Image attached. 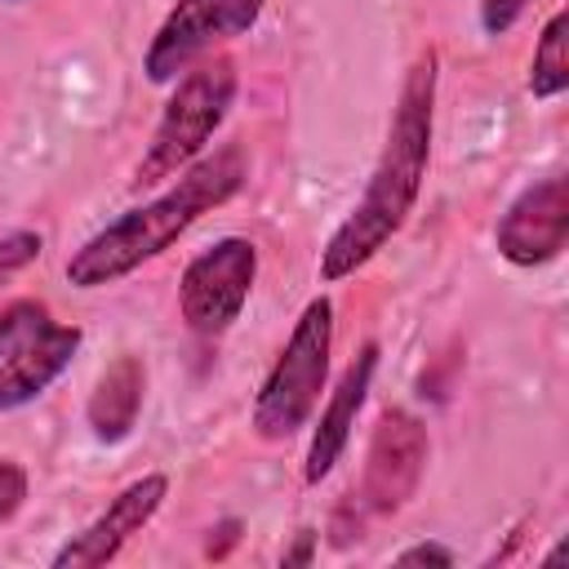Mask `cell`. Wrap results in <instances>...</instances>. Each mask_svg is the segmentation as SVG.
<instances>
[{
  "mask_svg": "<svg viewBox=\"0 0 569 569\" xmlns=\"http://www.w3.org/2000/svg\"><path fill=\"white\" fill-rule=\"evenodd\" d=\"M431 102H436V53L427 49L405 76L387 147L373 164V178H369L360 204L347 213V222L329 236V244L320 253V280L351 276L405 227V218L422 191V173H427V156H431Z\"/></svg>",
  "mask_w": 569,
  "mask_h": 569,
  "instance_id": "1",
  "label": "cell"
},
{
  "mask_svg": "<svg viewBox=\"0 0 569 569\" xmlns=\"http://www.w3.org/2000/svg\"><path fill=\"white\" fill-rule=\"evenodd\" d=\"M240 182H244V151L240 147L213 151L209 160L191 164L164 196H156L151 204H142V209L116 218L111 227H102L98 236H89L67 258V280L76 289H98V284L129 276L147 258L164 253L200 213L231 200L240 191Z\"/></svg>",
  "mask_w": 569,
  "mask_h": 569,
  "instance_id": "2",
  "label": "cell"
},
{
  "mask_svg": "<svg viewBox=\"0 0 569 569\" xmlns=\"http://www.w3.org/2000/svg\"><path fill=\"white\" fill-rule=\"evenodd\" d=\"M329 347H333V307L329 298H311L253 400V431L262 440H289L293 431L307 427L329 373Z\"/></svg>",
  "mask_w": 569,
  "mask_h": 569,
  "instance_id": "3",
  "label": "cell"
},
{
  "mask_svg": "<svg viewBox=\"0 0 569 569\" xmlns=\"http://www.w3.org/2000/svg\"><path fill=\"white\" fill-rule=\"evenodd\" d=\"M231 98H236L231 58H213V62H200L196 71H187L151 133L147 156L138 160L133 187H156V182L173 178L178 169H187L204 151V142L218 133V124L227 120Z\"/></svg>",
  "mask_w": 569,
  "mask_h": 569,
  "instance_id": "4",
  "label": "cell"
},
{
  "mask_svg": "<svg viewBox=\"0 0 569 569\" xmlns=\"http://www.w3.org/2000/svg\"><path fill=\"white\" fill-rule=\"evenodd\" d=\"M80 329L58 325L44 302L18 298L0 311V409L36 400L76 356Z\"/></svg>",
  "mask_w": 569,
  "mask_h": 569,
  "instance_id": "5",
  "label": "cell"
},
{
  "mask_svg": "<svg viewBox=\"0 0 569 569\" xmlns=\"http://www.w3.org/2000/svg\"><path fill=\"white\" fill-rule=\"evenodd\" d=\"M253 276H258V249L244 236H222L182 271V284H178L182 320L204 338L231 329V320H240L249 302Z\"/></svg>",
  "mask_w": 569,
  "mask_h": 569,
  "instance_id": "6",
  "label": "cell"
},
{
  "mask_svg": "<svg viewBox=\"0 0 569 569\" xmlns=\"http://www.w3.org/2000/svg\"><path fill=\"white\" fill-rule=\"evenodd\" d=\"M258 13H262V0H178L147 49V62H142L147 80L151 84L173 80L218 40L244 36L258 22Z\"/></svg>",
  "mask_w": 569,
  "mask_h": 569,
  "instance_id": "7",
  "label": "cell"
},
{
  "mask_svg": "<svg viewBox=\"0 0 569 569\" xmlns=\"http://www.w3.org/2000/svg\"><path fill=\"white\" fill-rule=\"evenodd\" d=\"M422 467H427V427L413 413H405V409H387L378 418L369 453H365L360 511L365 516L400 511L418 493Z\"/></svg>",
  "mask_w": 569,
  "mask_h": 569,
  "instance_id": "8",
  "label": "cell"
},
{
  "mask_svg": "<svg viewBox=\"0 0 569 569\" xmlns=\"http://www.w3.org/2000/svg\"><path fill=\"white\" fill-rule=\"evenodd\" d=\"M493 240H498V253L516 267L551 262L569 240V187H565V178H547V182L529 187L502 213Z\"/></svg>",
  "mask_w": 569,
  "mask_h": 569,
  "instance_id": "9",
  "label": "cell"
},
{
  "mask_svg": "<svg viewBox=\"0 0 569 569\" xmlns=\"http://www.w3.org/2000/svg\"><path fill=\"white\" fill-rule=\"evenodd\" d=\"M164 493H169V480L164 476H142L129 489H120L111 498V507L53 556V569H93V565H107L160 511Z\"/></svg>",
  "mask_w": 569,
  "mask_h": 569,
  "instance_id": "10",
  "label": "cell"
},
{
  "mask_svg": "<svg viewBox=\"0 0 569 569\" xmlns=\"http://www.w3.org/2000/svg\"><path fill=\"white\" fill-rule=\"evenodd\" d=\"M373 365H378V347L369 342V347H360V356L342 369V378H338V387H333V396H329V405H325V413H320V422H316L311 449H307V471H302L307 485H320V480L333 471V462L342 458L347 436H351V427H356V413H360V405H365V396H369Z\"/></svg>",
  "mask_w": 569,
  "mask_h": 569,
  "instance_id": "11",
  "label": "cell"
},
{
  "mask_svg": "<svg viewBox=\"0 0 569 569\" xmlns=\"http://www.w3.org/2000/svg\"><path fill=\"white\" fill-rule=\"evenodd\" d=\"M142 387H147V369L138 356H116L107 365V373L98 378V387L89 396V427L98 440L116 445L133 431L138 409H142Z\"/></svg>",
  "mask_w": 569,
  "mask_h": 569,
  "instance_id": "12",
  "label": "cell"
},
{
  "mask_svg": "<svg viewBox=\"0 0 569 569\" xmlns=\"http://www.w3.org/2000/svg\"><path fill=\"white\" fill-rule=\"evenodd\" d=\"M569 13H551V22L542 27L538 36V49H533V67H529V93L533 98H556L569 89Z\"/></svg>",
  "mask_w": 569,
  "mask_h": 569,
  "instance_id": "13",
  "label": "cell"
},
{
  "mask_svg": "<svg viewBox=\"0 0 569 569\" xmlns=\"http://www.w3.org/2000/svg\"><path fill=\"white\" fill-rule=\"evenodd\" d=\"M40 258V236L36 231H13L0 240V276H13L18 267Z\"/></svg>",
  "mask_w": 569,
  "mask_h": 569,
  "instance_id": "14",
  "label": "cell"
},
{
  "mask_svg": "<svg viewBox=\"0 0 569 569\" xmlns=\"http://www.w3.org/2000/svg\"><path fill=\"white\" fill-rule=\"evenodd\" d=\"M22 498H27V471L13 458H0V525L18 516Z\"/></svg>",
  "mask_w": 569,
  "mask_h": 569,
  "instance_id": "15",
  "label": "cell"
},
{
  "mask_svg": "<svg viewBox=\"0 0 569 569\" xmlns=\"http://www.w3.org/2000/svg\"><path fill=\"white\" fill-rule=\"evenodd\" d=\"M525 0H480V18H485V31L489 36H502L516 18H520Z\"/></svg>",
  "mask_w": 569,
  "mask_h": 569,
  "instance_id": "16",
  "label": "cell"
},
{
  "mask_svg": "<svg viewBox=\"0 0 569 569\" xmlns=\"http://www.w3.org/2000/svg\"><path fill=\"white\" fill-rule=\"evenodd\" d=\"M400 565H453V551L449 547H436V542H422V547H409L396 556Z\"/></svg>",
  "mask_w": 569,
  "mask_h": 569,
  "instance_id": "17",
  "label": "cell"
},
{
  "mask_svg": "<svg viewBox=\"0 0 569 569\" xmlns=\"http://www.w3.org/2000/svg\"><path fill=\"white\" fill-rule=\"evenodd\" d=\"M213 533H218V542L209 538V547H204V551H209L213 560H222V556H227V547H231V542L240 538V520H222V525H218Z\"/></svg>",
  "mask_w": 569,
  "mask_h": 569,
  "instance_id": "18",
  "label": "cell"
},
{
  "mask_svg": "<svg viewBox=\"0 0 569 569\" xmlns=\"http://www.w3.org/2000/svg\"><path fill=\"white\" fill-rule=\"evenodd\" d=\"M311 551H316V533H311V529H302V533H298V542L284 551V565H307V560H311Z\"/></svg>",
  "mask_w": 569,
  "mask_h": 569,
  "instance_id": "19",
  "label": "cell"
}]
</instances>
